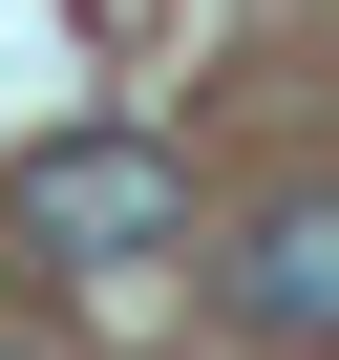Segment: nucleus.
<instances>
[{"label": "nucleus", "instance_id": "1", "mask_svg": "<svg viewBox=\"0 0 339 360\" xmlns=\"http://www.w3.org/2000/svg\"><path fill=\"white\" fill-rule=\"evenodd\" d=\"M22 255H43V276H148V255H191L170 127H43V148H22Z\"/></svg>", "mask_w": 339, "mask_h": 360}, {"label": "nucleus", "instance_id": "2", "mask_svg": "<svg viewBox=\"0 0 339 360\" xmlns=\"http://www.w3.org/2000/svg\"><path fill=\"white\" fill-rule=\"evenodd\" d=\"M234 339L255 360H339V191H276L234 233Z\"/></svg>", "mask_w": 339, "mask_h": 360}]
</instances>
